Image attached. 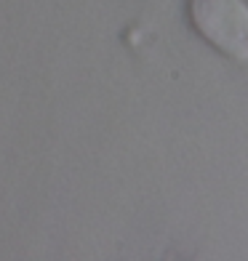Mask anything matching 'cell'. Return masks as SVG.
<instances>
[{
  "mask_svg": "<svg viewBox=\"0 0 248 261\" xmlns=\"http://www.w3.org/2000/svg\"><path fill=\"white\" fill-rule=\"evenodd\" d=\"M190 16L214 48L238 62L248 59V6L243 0H190Z\"/></svg>",
  "mask_w": 248,
  "mask_h": 261,
  "instance_id": "6da1fadb",
  "label": "cell"
}]
</instances>
